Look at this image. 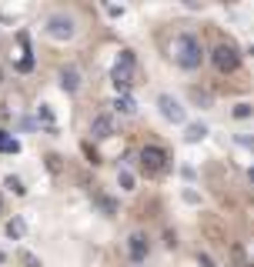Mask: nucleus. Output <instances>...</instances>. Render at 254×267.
<instances>
[{
  "instance_id": "4",
  "label": "nucleus",
  "mask_w": 254,
  "mask_h": 267,
  "mask_svg": "<svg viewBox=\"0 0 254 267\" xmlns=\"http://www.w3.org/2000/svg\"><path fill=\"white\" fill-rule=\"evenodd\" d=\"M137 161H141V170L147 174V177H161V174L171 167V154L157 144H144L141 154H137Z\"/></svg>"
},
{
  "instance_id": "3",
  "label": "nucleus",
  "mask_w": 254,
  "mask_h": 267,
  "mask_svg": "<svg viewBox=\"0 0 254 267\" xmlns=\"http://www.w3.org/2000/svg\"><path fill=\"white\" fill-rule=\"evenodd\" d=\"M207 60H211V67H214L217 73H234L241 70V50L234 47V44L221 41L211 47V54H207Z\"/></svg>"
},
{
  "instance_id": "7",
  "label": "nucleus",
  "mask_w": 254,
  "mask_h": 267,
  "mask_svg": "<svg viewBox=\"0 0 254 267\" xmlns=\"http://www.w3.org/2000/svg\"><path fill=\"white\" fill-rule=\"evenodd\" d=\"M157 110H161V117H164L167 124H184L187 121V110H184V104L174 97V94H161L157 97Z\"/></svg>"
},
{
  "instance_id": "16",
  "label": "nucleus",
  "mask_w": 254,
  "mask_h": 267,
  "mask_svg": "<svg viewBox=\"0 0 254 267\" xmlns=\"http://www.w3.org/2000/svg\"><path fill=\"white\" fill-rule=\"evenodd\" d=\"M4 187H7L10 194H17V197H24V194H27L24 180H20V177H14V174H10V177H4Z\"/></svg>"
},
{
  "instance_id": "13",
  "label": "nucleus",
  "mask_w": 254,
  "mask_h": 267,
  "mask_svg": "<svg viewBox=\"0 0 254 267\" xmlns=\"http://www.w3.org/2000/svg\"><path fill=\"white\" fill-rule=\"evenodd\" d=\"M117 184H120V190H134V187H137L134 170H131V167H120L117 170Z\"/></svg>"
},
{
  "instance_id": "26",
  "label": "nucleus",
  "mask_w": 254,
  "mask_h": 267,
  "mask_svg": "<svg viewBox=\"0 0 254 267\" xmlns=\"http://www.w3.org/2000/svg\"><path fill=\"white\" fill-rule=\"evenodd\" d=\"M0 214H4V201H0Z\"/></svg>"
},
{
  "instance_id": "22",
  "label": "nucleus",
  "mask_w": 254,
  "mask_h": 267,
  "mask_svg": "<svg viewBox=\"0 0 254 267\" xmlns=\"http://www.w3.org/2000/svg\"><path fill=\"white\" fill-rule=\"evenodd\" d=\"M20 127H24V130H37V124H34L30 117H20Z\"/></svg>"
},
{
  "instance_id": "21",
  "label": "nucleus",
  "mask_w": 254,
  "mask_h": 267,
  "mask_svg": "<svg viewBox=\"0 0 254 267\" xmlns=\"http://www.w3.org/2000/svg\"><path fill=\"white\" fill-rule=\"evenodd\" d=\"M198 264H201V267H217V264H214V260L207 257V254H198Z\"/></svg>"
},
{
  "instance_id": "12",
  "label": "nucleus",
  "mask_w": 254,
  "mask_h": 267,
  "mask_svg": "<svg viewBox=\"0 0 254 267\" xmlns=\"http://www.w3.org/2000/svg\"><path fill=\"white\" fill-rule=\"evenodd\" d=\"M0 154H20V140L10 137L7 130H0Z\"/></svg>"
},
{
  "instance_id": "5",
  "label": "nucleus",
  "mask_w": 254,
  "mask_h": 267,
  "mask_svg": "<svg viewBox=\"0 0 254 267\" xmlns=\"http://www.w3.org/2000/svg\"><path fill=\"white\" fill-rule=\"evenodd\" d=\"M44 33H47L50 41H71L74 33H77V20H74V14H64V10H57V14L47 17Z\"/></svg>"
},
{
  "instance_id": "17",
  "label": "nucleus",
  "mask_w": 254,
  "mask_h": 267,
  "mask_svg": "<svg viewBox=\"0 0 254 267\" xmlns=\"http://www.w3.org/2000/svg\"><path fill=\"white\" fill-rule=\"evenodd\" d=\"M7 237H14V241H20V237H24V220H20V217L7 220Z\"/></svg>"
},
{
  "instance_id": "9",
  "label": "nucleus",
  "mask_w": 254,
  "mask_h": 267,
  "mask_svg": "<svg viewBox=\"0 0 254 267\" xmlns=\"http://www.w3.org/2000/svg\"><path fill=\"white\" fill-rule=\"evenodd\" d=\"M114 117L111 113H97L94 121H90V137L94 140H107V137H114Z\"/></svg>"
},
{
  "instance_id": "11",
  "label": "nucleus",
  "mask_w": 254,
  "mask_h": 267,
  "mask_svg": "<svg viewBox=\"0 0 254 267\" xmlns=\"http://www.w3.org/2000/svg\"><path fill=\"white\" fill-rule=\"evenodd\" d=\"M111 107H114L117 113H124V117H131V113H137V100L131 97V94H127V97H117V100H114Z\"/></svg>"
},
{
  "instance_id": "23",
  "label": "nucleus",
  "mask_w": 254,
  "mask_h": 267,
  "mask_svg": "<svg viewBox=\"0 0 254 267\" xmlns=\"http://www.w3.org/2000/svg\"><path fill=\"white\" fill-rule=\"evenodd\" d=\"M241 147H247V150H254V137H238Z\"/></svg>"
},
{
  "instance_id": "1",
  "label": "nucleus",
  "mask_w": 254,
  "mask_h": 267,
  "mask_svg": "<svg viewBox=\"0 0 254 267\" xmlns=\"http://www.w3.org/2000/svg\"><path fill=\"white\" fill-rule=\"evenodd\" d=\"M171 57H174V64L181 67V70H198L201 64H204V47H201L198 33H177L174 44H171Z\"/></svg>"
},
{
  "instance_id": "15",
  "label": "nucleus",
  "mask_w": 254,
  "mask_h": 267,
  "mask_svg": "<svg viewBox=\"0 0 254 267\" xmlns=\"http://www.w3.org/2000/svg\"><path fill=\"white\" fill-rule=\"evenodd\" d=\"M204 134H207L204 124H187V134H184V140H187V144H198V140H204Z\"/></svg>"
},
{
  "instance_id": "6",
  "label": "nucleus",
  "mask_w": 254,
  "mask_h": 267,
  "mask_svg": "<svg viewBox=\"0 0 254 267\" xmlns=\"http://www.w3.org/2000/svg\"><path fill=\"white\" fill-rule=\"evenodd\" d=\"M124 247H127V260L131 264H147V257H151V237L144 231H131Z\"/></svg>"
},
{
  "instance_id": "19",
  "label": "nucleus",
  "mask_w": 254,
  "mask_h": 267,
  "mask_svg": "<svg viewBox=\"0 0 254 267\" xmlns=\"http://www.w3.org/2000/svg\"><path fill=\"white\" fill-rule=\"evenodd\" d=\"M251 113H254L251 104H238L234 110H231V117H234V121H244V117H251Z\"/></svg>"
},
{
  "instance_id": "20",
  "label": "nucleus",
  "mask_w": 254,
  "mask_h": 267,
  "mask_svg": "<svg viewBox=\"0 0 254 267\" xmlns=\"http://www.w3.org/2000/svg\"><path fill=\"white\" fill-rule=\"evenodd\" d=\"M20 264H24V267H40V260L34 257L30 251H20Z\"/></svg>"
},
{
  "instance_id": "2",
  "label": "nucleus",
  "mask_w": 254,
  "mask_h": 267,
  "mask_svg": "<svg viewBox=\"0 0 254 267\" xmlns=\"http://www.w3.org/2000/svg\"><path fill=\"white\" fill-rule=\"evenodd\" d=\"M134 70H137V57L131 50H120L117 64L111 67V84L120 90V97H127L134 90Z\"/></svg>"
},
{
  "instance_id": "8",
  "label": "nucleus",
  "mask_w": 254,
  "mask_h": 267,
  "mask_svg": "<svg viewBox=\"0 0 254 267\" xmlns=\"http://www.w3.org/2000/svg\"><path fill=\"white\" fill-rule=\"evenodd\" d=\"M17 47L20 50H17V57H14V67L20 73H30L34 70V50H30V37H27L24 30L17 33Z\"/></svg>"
},
{
  "instance_id": "14",
  "label": "nucleus",
  "mask_w": 254,
  "mask_h": 267,
  "mask_svg": "<svg viewBox=\"0 0 254 267\" xmlns=\"http://www.w3.org/2000/svg\"><path fill=\"white\" fill-rule=\"evenodd\" d=\"M37 117H40V124H44V130H47V134H57L54 113H50V107H47V104H40V107H37Z\"/></svg>"
},
{
  "instance_id": "24",
  "label": "nucleus",
  "mask_w": 254,
  "mask_h": 267,
  "mask_svg": "<svg viewBox=\"0 0 254 267\" xmlns=\"http://www.w3.org/2000/svg\"><path fill=\"white\" fill-rule=\"evenodd\" d=\"M247 180H251V184H254V167H251V170H247Z\"/></svg>"
},
{
  "instance_id": "25",
  "label": "nucleus",
  "mask_w": 254,
  "mask_h": 267,
  "mask_svg": "<svg viewBox=\"0 0 254 267\" xmlns=\"http://www.w3.org/2000/svg\"><path fill=\"white\" fill-rule=\"evenodd\" d=\"M4 260H7V257H4V251H0V264H4Z\"/></svg>"
},
{
  "instance_id": "10",
  "label": "nucleus",
  "mask_w": 254,
  "mask_h": 267,
  "mask_svg": "<svg viewBox=\"0 0 254 267\" xmlns=\"http://www.w3.org/2000/svg\"><path fill=\"white\" fill-rule=\"evenodd\" d=\"M60 87L67 90V94H77V87H80V70H77V67H64V73H60Z\"/></svg>"
},
{
  "instance_id": "18",
  "label": "nucleus",
  "mask_w": 254,
  "mask_h": 267,
  "mask_svg": "<svg viewBox=\"0 0 254 267\" xmlns=\"http://www.w3.org/2000/svg\"><path fill=\"white\" fill-rule=\"evenodd\" d=\"M97 207H101L104 214H117V201H114V197H104V194H97Z\"/></svg>"
}]
</instances>
